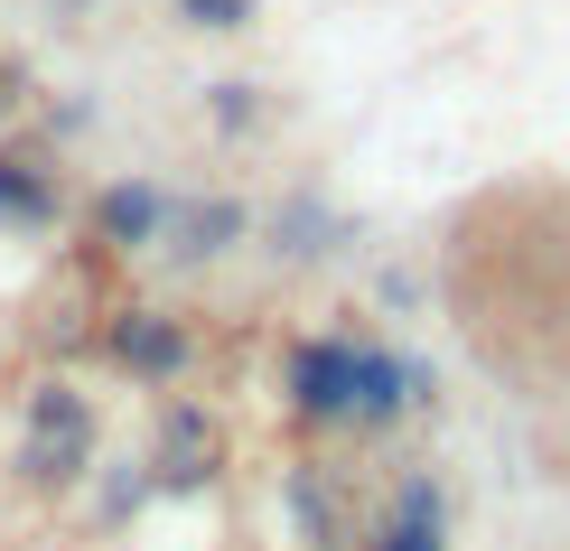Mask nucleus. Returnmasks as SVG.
<instances>
[{
    "label": "nucleus",
    "instance_id": "nucleus-9",
    "mask_svg": "<svg viewBox=\"0 0 570 551\" xmlns=\"http://www.w3.org/2000/svg\"><path fill=\"white\" fill-rule=\"evenodd\" d=\"M365 551H449V486L431 468H402L393 476V495H384V514H374Z\"/></svg>",
    "mask_w": 570,
    "mask_h": 551
},
{
    "label": "nucleus",
    "instance_id": "nucleus-5",
    "mask_svg": "<svg viewBox=\"0 0 570 551\" xmlns=\"http://www.w3.org/2000/svg\"><path fill=\"white\" fill-rule=\"evenodd\" d=\"M253 244H263L281 272H318V262H346L365 244V225H355L337 197H318V187H291L272 215H253Z\"/></svg>",
    "mask_w": 570,
    "mask_h": 551
},
{
    "label": "nucleus",
    "instance_id": "nucleus-14",
    "mask_svg": "<svg viewBox=\"0 0 570 551\" xmlns=\"http://www.w3.org/2000/svg\"><path fill=\"white\" fill-rule=\"evenodd\" d=\"M19 104V76H10V57H0V112H10Z\"/></svg>",
    "mask_w": 570,
    "mask_h": 551
},
{
    "label": "nucleus",
    "instance_id": "nucleus-8",
    "mask_svg": "<svg viewBox=\"0 0 570 551\" xmlns=\"http://www.w3.org/2000/svg\"><path fill=\"white\" fill-rule=\"evenodd\" d=\"M76 215L66 159L47 140H0V234H57Z\"/></svg>",
    "mask_w": 570,
    "mask_h": 551
},
{
    "label": "nucleus",
    "instance_id": "nucleus-13",
    "mask_svg": "<svg viewBox=\"0 0 570 551\" xmlns=\"http://www.w3.org/2000/svg\"><path fill=\"white\" fill-rule=\"evenodd\" d=\"M253 10H263V0H169V19H178V29H197V38H244Z\"/></svg>",
    "mask_w": 570,
    "mask_h": 551
},
{
    "label": "nucleus",
    "instance_id": "nucleus-11",
    "mask_svg": "<svg viewBox=\"0 0 570 551\" xmlns=\"http://www.w3.org/2000/svg\"><path fill=\"white\" fill-rule=\"evenodd\" d=\"M94 486H104V495H94V523H104V533H122V523H131L140 505H150V468H140V459L94 468Z\"/></svg>",
    "mask_w": 570,
    "mask_h": 551
},
{
    "label": "nucleus",
    "instance_id": "nucleus-4",
    "mask_svg": "<svg viewBox=\"0 0 570 551\" xmlns=\"http://www.w3.org/2000/svg\"><path fill=\"white\" fill-rule=\"evenodd\" d=\"M140 468H150V495H206L225 476V421L206 412V402L169 393V402H159V421H150Z\"/></svg>",
    "mask_w": 570,
    "mask_h": 551
},
{
    "label": "nucleus",
    "instance_id": "nucleus-10",
    "mask_svg": "<svg viewBox=\"0 0 570 551\" xmlns=\"http://www.w3.org/2000/svg\"><path fill=\"white\" fill-rule=\"evenodd\" d=\"M281 495H291V523H299L308 551H346V533H337V495H327L308 468H291V486H281Z\"/></svg>",
    "mask_w": 570,
    "mask_h": 551
},
{
    "label": "nucleus",
    "instance_id": "nucleus-6",
    "mask_svg": "<svg viewBox=\"0 0 570 551\" xmlns=\"http://www.w3.org/2000/svg\"><path fill=\"white\" fill-rule=\"evenodd\" d=\"M244 244H253V206L234 197V187H206V197H187V187H178L169 234H159V253H150V262H169L178 281H197V272H225Z\"/></svg>",
    "mask_w": 570,
    "mask_h": 551
},
{
    "label": "nucleus",
    "instance_id": "nucleus-7",
    "mask_svg": "<svg viewBox=\"0 0 570 551\" xmlns=\"http://www.w3.org/2000/svg\"><path fill=\"white\" fill-rule=\"evenodd\" d=\"M169 206H178V187L169 178H104L85 197V244L94 253H112V262H150L159 253V234H169Z\"/></svg>",
    "mask_w": 570,
    "mask_h": 551
},
{
    "label": "nucleus",
    "instance_id": "nucleus-12",
    "mask_svg": "<svg viewBox=\"0 0 570 551\" xmlns=\"http://www.w3.org/2000/svg\"><path fill=\"white\" fill-rule=\"evenodd\" d=\"M206 122H216V140H253L272 122V104H263V85L225 76V85H206Z\"/></svg>",
    "mask_w": 570,
    "mask_h": 551
},
{
    "label": "nucleus",
    "instance_id": "nucleus-3",
    "mask_svg": "<svg viewBox=\"0 0 570 551\" xmlns=\"http://www.w3.org/2000/svg\"><path fill=\"white\" fill-rule=\"evenodd\" d=\"M94 355H104L122 383H140V393H178V383L197 374L206 337L169 299H122V308H104V327H94Z\"/></svg>",
    "mask_w": 570,
    "mask_h": 551
},
{
    "label": "nucleus",
    "instance_id": "nucleus-1",
    "mask_svg": "<svg viewBox=\"0 0 570 551\" xmlns=\"http://www.w3.org/2000/svg\"><path fill=\"white\" fill-rule=\"evenodd\" d=\"M94 468H104V402H94L76 374H38L29 393H19V449H10L19 495L66 505V495L94 486Z\"/></svg>",
    "mask_w": 570,
    "mask_h": 551
},
{
    "label": "nucleus",
    "instance_id": "nucleus-2",
    "mask_svg": "<svg viewBox=\"0 0 570 551\" xmlns=\"http://www.w3.org/2000/svg\"><path fill=\"white\" fill-rule=\"evenodd\" d=\"M365 365H374V337L308 327V337L281 346V412L299 430H355L365 421Z\"/></svg>",
    "mask_w": 570,
    "mask_h": 551
}]
</instances>
